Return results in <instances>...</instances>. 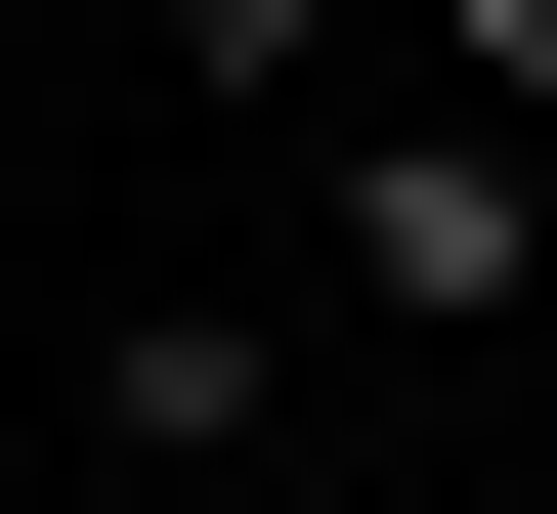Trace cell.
I'll return each instance as SVG.
<instances>
[{"instance_id": "obj_1", "label": "cell", "mask_w": 557, "mask_h": 514, "mask_svg": "<svg viewBox=\"0 0 557 514\" xmlns=\"http://www.w3.org/2000/svg\"><path fill=\"white\" fill-rule=\"evenodd\" d=\"M344 300H386V343H515V300H557V172L515 129H344Z\"/></svg>"}, {"instance_id": "obj_2", "label": "cell", "mask_w": 557, "mask_h": 514, "mask_svg": "<svg viewBox=\"0 0 557 514\" xmlns=\"http://www.w3.org/2000/svg\"><path fill=\"white\" fill-rule=\"evenodd\" d=\"M172 86H344V0H172Z\"/></svg>"}, {"instance_id": "obj_3", "label": "cell", "mask_w": 557, "mask_h": 514, "mask_svg": "<svg viewBox=\"0 0 557 514\" xmlns=\"http://www.w3.org/2000/svg\"><path fill=\"white\" fill-rule=\"evenodd\" d=\"M472 86H557V0H472Z\"/></svg>"}]
</instances>
